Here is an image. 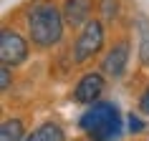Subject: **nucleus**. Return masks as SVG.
Wrapping results in <instances>:
<instances>
[{"label": "nucleus", "instance_id": "obj_1", "mask_svg": "<svg viewBox=\"0 0 149 141\" xmlns=\"http://www.w3.org/2000/svg\"><path fill=\"white\" fill-rule=\"evenodd\" d=\"M25 23H28L33 46L38 48H53L63 38V25H66L63 10H58L53 3H36L28 10Z\"/></svg>", "mask_w": 149, "mask_h": 141}, {"label": "nucleus", "instance_id": "obj_2", "mask_svg": "<svg viewBox=\"0 0 149 141\" xmlns=\"http://www.w3.org/2000/svg\"><path fill=\"white\" fill-rule=\"evenodd\" d=\"M79 124L91 141H111L121 133V113H119L116 103L101 101V103H94L81 116Z\"/></svg>", "mask_w": 149, "mask_h": 141}, {"label": "nucleus", "instance_id": "obj_3", "mask_svg": "<svg viewBox=\"0 0 149 141\" xmlns=\"http://www.w3.org/2000/svg\"><path fill=\"white\" fill-rule=\"evenodd\" d=\"M104 48V25L101 20H88L84 25V30L79 33V40L73 46V61L86 63L88 58H94Z\"/></svg>", "mask_w": 149, "mask_h": 141}, {"label": "nucleus", "instance_id": "obj_4", "mask_svg": "<svg viewBox=\"0 0 149 141\" xmlns=\"http://www.w3.org/2000/svg\"><path fill=\"white\" fill-rule=\"evenodd\" d=\"M28 58V43L18 30L13 28H3L0 30V61L5 66H20Z\"/></svg>", "mask_w": 149, "mask_h": 141}, {"label": "nucleus", "instance_id": "obj_5", "mask_svg": "<svg viewBox=\"0 0 149 141\" xmlns=\"http://www.w3.org/2000/svg\"><path fill=\"white\" fill-rule=\"evenodd\" d=\"M126 63H129V43L121 40V43H116V46L106 53V58L101 61V70L109 78L119 81L126 73Z\"/></svg>", "mask_w": 149, "mask_h": 141}, {"label": "nucleus", "instance_id": "obj_6", "mask_svg": "<svg viewBox=\"0 0 149 141\" xmlns=\"http://www.w3.org/2000/svg\"><path fill=\"white\" fill-rule=\"evenodd\" d=\"M104 88H106V81H104L101 73H86V76L76 83V88H73V101L94 103L96 98L104 93Z\"/></svg>", "mask_w": 149, "mask_h": 141}, {"label": "nucleus", "instance_id": "obj_7", "mask_svg": "<svg viewBox=\"0 0 149 141\" xmlns=\"http://www.w3.org/2000/svg\"><path fill=\"white\" fill-rule=\"evenodd\" d=\"M91 10H94V0H66L63 3V20L68 28H81L91 20Z\"/></svg>", "mask_w": 149, "mask_h": 141}, {"label": "nucleus", "instance_id": "obj_8", "mask_svg": "<svg viewBox=\"0 0 149 141\" xmlns=\"http://www.w3.org/2000/svg\"><path fill=\"white\" fill-rule=\"evenodd\" d=\"M25 141H66V133H63V129L58 124L48 121V124H40Z\"/></svg>", "mask_w": 149, "mask_h": 141}, {"label": "nucleus", "instance_id": "obj_9", "mask_svg": "<svg viewBox=\"0 0 149 141\" xmlns=\"http://www.w3.org/2000/svg\"><path fill=\"white\" fill-rule=\"evenodd\" d=\"M136 35H139V63L149 66V18H136Z\"/></svg>", "mask_w": 149, "mask_h": 141}, {"label": "nucleus", "instance_id": "obj_10", "mask_svg": "<svg viewBox=\"0 0 149 141\" xmlns=\"http://www.w3.org/2000/svg\"><path fill=\"white\" fill-rule=\"evenodd\" d=\"M23 121L20 118H8L5 124L0 126V141H20L23 139Z\"/></svg>", "mask_w": 149, "mask_h": 141}, {"label": "nucleus", "instance_id": "obj_11", "mask_svg": "<svg viewBox=\"0 0 149 141\" xmlns=\"http://www.w3.org/2000/svg\"><path fill=\"white\" fill-rule=\"evenodd\" d=\"M126 126H129V133H141V129H144V124H141V118L136 113L126 116Z\"/></svg>", "mask_w": 149, "mask_h": 141}, {"label": "nucleus", "instance_id": "obj_12", "mask_svg": "<svg viewBox=\"0 0 149 141\" xmlns=\"http://www.w3.org/2000/svg\"><path fill=\"white\" fill-rule=\"evenodd\" d=\"M0 88H3V91L10 88V66H5V63H3V68H0Z\"/></svg>", "mask_w": 149, "mask_h": 141}, {"label": "nucleus", "instance_id": "obj_13", "mask_svg": "<svg viewBox=\"0 0 149 141\" xmlns=\"http://www.w3.org/2000/svg\"><path fill=\"white\" fill-rule=\"evenodd\" d=\"M139 111L149 116V86H147V91H144V93H141V98H139Z\"/></svg>", "mask_w": 149, "mask_h": 141}, {"label": "nucleus", "instance_id": "obj_14", "mask_svg": "<svg viewBox=\"0 0 149 141\" xmlns=\"http://www.w3.org/2000/svg\"><path fill=\"white\" fill-rule=\"evenodd\" d=\"M101 8H104V15H106V18L116 15V3H109V0H106V3H101Z\"/></svg>", "mask_w": 149, "mask_h": 141}]
</instances>
